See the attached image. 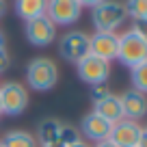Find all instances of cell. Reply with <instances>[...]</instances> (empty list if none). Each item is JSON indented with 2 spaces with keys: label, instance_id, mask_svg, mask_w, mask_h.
Segmentation results:
<instances>
[{
  "label": "cell",
  "instance_id": "6da1fadb",
  "mask_svg": "<svg viewBox=\"0 0 147 147\" xmlns=\"http://www.w3.org/2000/svg\"><path fill=\"white\" fill-rule=\"evenodd\" d=\"M89 7H91V22L95 26V32H117V28L123 26V22L128 20L125 2L97 0Z\"/></svg>",
  "mask_w": 147,
  "mask_h": 147
},
{
  "label": "cell",
  "instance_id": "7a4b0ae2",
  "mask_svg": "<svg viewBox=\"0 0 147 147\" xmlns=\"http://www.w3.org/2000/svg\"><path fill=\"white\" fill-rule=\"evenodd\" d=\"M26 80L32 91H50L59 82V65L48 56H37L26 67Z\"/></svg>",
  "mask_w": 147,
  "mask_h": 147
},
{
  "label": "cell",
  "instance_id": "3957f363",
  "mask_svg": "<svg viewBox=\"0 0 147 147\" xmlns=\"http://www.w3.org/2000/svg\"><path fill=\"white\" fill-rule=\"evenodd\" d=\"M117 61L125 67L134 69L141 63L147 61V41H143L141 37L128 28L119 35V52H117Z\"/></svg>",
  "mask_w": 147,
  "mask_h": 147
},
{
  "label": "cell",
  "instance_id": "277c9868",
  "mask_svg": "<svg viewBox=\"0 0 147 147\" xmlns=\"http://www.w3.org/2000/svg\"><path fill=\"white\" fill-rule=\"evenodd\" d=\"M28 104H30L28 89L22 82L9 80L0 84V115L18 117L28 108Z\"/></svg>",
  "mask_w": 147,
  "mask_h": 147
},
{
  "label": "cell",
  "instance_id": "5b68a950",
  "mask_svg": "<svg viewBox=\"0 0 147 147\" xmlns=\"http://www.w3.org/2000/svg\"><path fill=\"white\" fill-rule=\"evenodd\" d=\"M59 54L63 61L78 65L84 56H89V35L84 30H67L59 39Z\"/></svg>",
  "mask_w": 147,
  "mask_h": 147
},
{
  "label": "cell",
  "instance_id": "8992f818",
  "mask_svg": "<svg viewBox=\"0 0 147 147\" xmlns=\"http://www.w3.org/2000/svg\"><path fill=\"white\" fill-rule=\"evenodd\" d=\"M82 9L84 2L80 0H48L46 15L54 26H74L82 15Z\"/></svg>",
  "mask_w": 147,
  "mask_h": 147
},
{
  "label": "cell",
  "instance_id": "52a82bcc",
  "mask_svg": "<svg viewBox=\"0 0 147 147\" xmlns=\"http://www.w3.org/2000/svg\"><path fill=\"white\" fill-rule=\"evenodd\" d=\"M78 69V78L82 82L91 84V87H97V84H106V80L110 78V63L108 61H102L97 56L89 54L76 65Z\"/></svg>",
  "mask_w": 147,
  "mask_h": 147
},
{
  "label": "cell",
  "instance_id": "ba28073f",
  "mask_svg": "<svg viewBox=\"0 0 147 147\" xmlns=\"http://www.w3.org/2000/svg\"><path fill=\"white\" fill-rule=\"evenodd\" d=\"M119 52V35L117 32H93L89 35V54L102 61H117Z\"/></svg>",
  "mask_w": 147,
  "mask_h": 147
},
{
  "label": "cell",
  "instance_id": "9c48e42d",
  "mask_svg": "<svg viewBox=\"0 0 147 147\" xmlns=\"http://www.w3.org/2000/svg\"><path fill=\"white\" fill-rule=\"evenodd\" d=\"M24 32H26L28 43H32L35 48H48L50 43L56 41V26L52 24V20L48 15L28 22Z\"/></svg>",
  "mask_w": 147,
  "mask_h": 147
},
{
  "label": "cell",
  "instance_id": "30bf717a",
  "mask_svg": "<svg viewBox=\"0 0 147 147\" xmlns=\"http://www.w3.org/2000/svg\"><path fill=\"white\" fill-rule=\"evenodd\" d=\"M141 132H143V125L138 123V121L121 119L119 123L113 125L108 141L113 143V145H117V147H136L138 138H141Z\"/></svg>",
  "mask_w": 147,
  "mask_h": 147
},
{
  "label": "cell",
  "instance_id": "8fae6325",
  "mask_svg": "<svg viewBox=\"0 0 147 147\" xmlns=\"http://www.w3.org/2000/svg\"><path fill=\"white\" fill-rule=\"evenodd\" d=\"M110 130H113V123H108L106 119H102L100 115H95V113L91 110L89 115H84V117H82V121H80V130H78V132L82 134L87 141H91L93 145H95V143L108 141Z\"/></svg>",
  "mask_w": 147,
  "mask_h": 147
},
{
  "label": "cell",
  "instance_id": "7c38bea8",
  "mask_svg": "<svg viewBox=\"0 0 147 147\" xmlns=\"http://www.w3.org/2000/svg\"><path fill=\"white\" fill-rule=\"evenodd\" d=\"M119 100H121V108H123V119L141 123L143 117H147V95L134 91V89H128L119 95Z\"/></svg>",
  "mask_w": 147,
  "mask_h": 147
},
{
  "label": "cell",
  "instance_id": "4fadbf2b",
  "mask_svg": "<svg viewBox=\"0 0 147 147\" xmlns=\"http://www.w3.org/2000/svg\"><path fill=\"white\" fill-rule=\"evenodd\" d=\"M93 113L100 115L102 119H106L108 123H113V125L119 123V121L123 119V108H121L119 95H110V97H106V100L93 104Z\"/></svg>",
  "mask_w": 147,
  "mask_h": 147
},
{
  "label": "cell",
  "instance_id": "5bb4252c",
  "mask_svg": "<svg viewBox=\"0 0 147 147\" xmlns=\"http://www.w3.org/2000/svg\"><path fill=\"white\" fill-rule=\"evenodd\" d=\"M15 15L20 20H24V24L32 22L37 18H43L48 11V0H18L13 5Z\"/></svg>",
  "mask_w": 147,
  "mask_h": 147
},
{
  "label": "cell",
  "instance_id": "9a60e30c",
  "mask_svg": "<svg viewBox=\"0 0 147 147\" xmlns=\"http://www.w3.org/2000/svg\"><path fill=\"white\" fill-rule=\"evenodd\" d=\"M61 128H63V123H61L59 119H54V117H46V119L39 121V125H37V143L41 147H48V145H54V143H59L61 138Z\"/></svg>",
  "mask_w": 147,
  "mask_h": 147
},
{
  "label": "cell",
  "instance_id": "2e32d148",
  "mask_svg": "<svg viewBox=\"0 0 147 147\" xmlns=\"http://www.w3.org/2000/svg\"><path fill=\"white\" fill-rule=\"evenodd\" d=\"M0 145L2 147H39V143H37L35 134L26 132V130H11L2 136Z\"/></svg>",
  "mask_w": 147,
  "mask_h": 147
},
{
  "label": "cell",
  "instance_id": "e0dca14e",
  "mask_svg": "<svg viewBox=\"0 0 147 147\" xmlns=\"http://www.w3.org/2000/svg\"><path fill=\"white\" fill-rule=\"evenodd\" d=\"M130 80H132V89L143 95H147V61L141 63L138 67L130 69Z\"/></svg>",
  "mask_w": 147,
  "mask_h": 147
},
{
  "label": "cell",
  "instance_id": "ac0fdd59",
  "mask_svg": "<svg viewBox=\"0 0 147 147\" xmlns=\"http://www.w3.org/2000/svg\"><path fill=\"white\" fill-rule=\"evenodd\" d=\"M125 13H128V18H132V22L147 20V0H130V2H125Z\"/></svg>",
  "mask_w": 147,
  "mask_h": 147
},
{
  "label": "cell",
  "instance_id": "d6986e66",
  "mask_svg": "<svg viewBox=\"0 0 147 147\" xmlns=\"http://www.w3.org/2000/svg\"><path fill=\"white\" fill-rule=\"evenodd\" d=\"M80 141V132L74 125H67V123H63V128H61V138H59V143L63 147H69V145H74V143H78Z\"/></svg>",
  "mask_w": 147,
  "mask_h": 147
},
{
  "label": "cell",
  "instance_id": "ffe728a7",
  "mask_svg": "<svg viewBox=\"0 0 147 147\" xmlns=\"http://www.w3.org/2000/svg\"><path fill=\"white\" fill-rule=\"evenodd\" d=\"M110 95H113V93H110L108 84H97V87H91V100H93V104H97V102L106 100V97H110Z\"/></svg>",
  "mask_w": 147,
  "mask_h": 147
},
{
  "label": "cell",
  "instance_id": "44dd1931",
  "mask_svg": "<svg viewBox=\"0 0 147 147\" xmlns=\"http://www.w3.org/2000/svg\"><path fill=\"white\" fill-rule=\"evenodd\" d=\"M132 30L141 37L143 41H147V20H141V22H132Z\"/></svg>",
  "mask_w": 147,
  "mask_h": 147
},
{
  "label": "cell",
  "instance_id": "7402d4cb",
  "mask_svg": "<svg viewBox=\"0 0 147 147\" xmlns=\"http://www.w3.org/2000/svg\"><path fill=\"white\" fill-rule=\"evenodd\" d=\"M11 65V59H9V52H7V48H0V74L7 71Z\"/></svg>",
  "mask_w": 147,
  "mask_h": 147
},
{
  "label": "cell",
  "instance_id": "603a6c76",
  "mask_svg": "<svg viewBox=\"0 0 147 147\" xmlns=\"http://www.w3.org/2000/svg\"><path fill=\"white\" fill-rule=\"evenodd\" d=\"M136 147H147V130L143 128V132H141V138H138V145Z\"/></svg>",
  "mask_w": 147,
  "mask_h": 147
},
{
  "label": "cell",
  "instance_id": "cb8c5ba5",
  "mask_svg": "<svg viewBox=\"0 0 147 147\" xmlns=\"http://www.w3.org/2000/svg\"><path fill=\"white\" fill-rule=\"evenodd\" d=\"M93 147H117V145H113L110 141H102V143H95Z\"/></svg>",
  "mask_w": 147,
  "mask_h": 147
},
{
  "label": "cell",
  "instance_id": "d4e9b609",
  "mask_svg": "<svg viewBox=\"0 0 147 147\" xmlns=\"http://www.w3.org/2000/svg\"><path fill=\"white\" fill-rule=\"evenodd\" d=\"M69 147H91V145H89L87 141H82V138H80L78 143H74V145H69Z\"/></svg>",
  "mask_w": 147,
  "mask_h": 147
},
{
  "label": "cell",
  "instance_id": "484cf974",
  "mask_svg": "<svg viewBox=\"0 0 147 147\" xmlns=\"http://www.w3.org/2000/svg\"><path fill=\"white\" fill-rule=\"evenodd\" d=\"M5 13H7V2H5V0H0V18H2Z\"/></svg>",
  "mask_w": 147,
  "mask_h": 147
},
{
  "label": "cell",
  "instance_id": "4316f807",
  "mask_svg": "<svg viewBox=\"0 0 147 147\" xmlns=\"http://www.w3.org/2000/svg\"><path fill=\"white\" fill-rule=\"evenodd\" d=\"M0 48H5V32L0 30Z\"/></svg>",
  "mask_w": 147,
  "mask_h": 147
},
{
  "label": "cell",
  "instance_id": "83f0119b",
  "mask_svg": "<svg viewBox=\"0 0 147 147\" xmlns=\"http://www.w3.org/2000/svg\"><path fill=\"white\" fill-rule=\"evenodd\" d=\"M48 147H63L61 143H54V145H48Z\"/></svg>",
  "mask_w": 147,
  "mask_h": 147
},
{
  "label": "cell",
  "instance_id": "f1b7e54d",
  "mask_svg": "<svg viewBox=\"0 0 147 147\" xmlns=\"http://www.w3.org/2000/svg\"><path fill=\"white\" fill-rule=\"evenodd\" d=\"M143 128H145V130H147V125H143Z\"/></svg>",
  "mask_w": 147,
  "mask_h": 147
},
{
  "label": "cell",
  "instance_id": "f546056e",
  "mask_svg": "<svg viewBox=\"0 0 147 147\" xmlns=\"http://www.w3.org/2000/svg\"><path fill=\"white\" fill-rule=\"evenodd\" d=\"M0 147H2V145H0Z\"/></svg>",
  "mask_w": 147,
  "mask_h": 147
}]
</instances>
